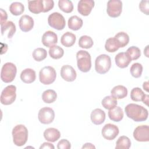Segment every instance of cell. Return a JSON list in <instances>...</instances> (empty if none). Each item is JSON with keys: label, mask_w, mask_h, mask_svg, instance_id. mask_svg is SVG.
<instances>
[{"label": "cell", "mask_w": 149, "mask_h": 149, "mask_svg": "<svg viewBox=\"0 0 149 149\" xmlns=\"http://www.w3.org/2000/svg\"><path fill=\"white\" fill-rule=\"evenodd\" d=\"M125 111L127 116L135 122L145 121L148 115V112L146 108L136 104L127 105Z\"/></svg>", "instance_id": "6da1fadb"}, {"label": "cell", "mask_w": 149, "mask_h": 149, "mask_svg": "<svg viewBox=\"0 0 149 149\" xmlns=\"http://www.w3.org/2000/svg\"><path fill=\"white\" fill-rule=\"evenodd\" d=\"M13 141L14 144L19 147L26 144L28 139V130L23 125H17L12 130Z\"/></svg>", "instance_id": "7a4b0ae2"}, {"label": "cell", "mask_w": 149, "mask_h": 149, "mask_svg": "<svg viewBox=\"0 0 149 149\" xmlns=\"http://www.w3.org/2000/svg\"><path fill=\"white\" fill-rule=\"evenodd\" d=\"M77 65L79 69L83 72H88L91 68L90 54L86 51L80 50L76 54Z\"/></svg>", "instance_id": "3957f363"}, {"label": "cell", "mask_w": 149, "mask_h": 149, "mask_svg": "<svg viewBox=\"0 0 149 149\" xmlns=\"http://www.w3.org/2000/svg\"><path fill=\"white\" fill-rule=\"evenodd\" d=\"M111 66V60L109 55L101 54L96 58L95 61V69L98 73H106L109 71Z\"/></svg>", "instance_id": "277c9868"}, {"label": "cell", "mask_w": 149, "mask_h": 149, "mask_svg": "<svg viewBox=\"0 0 149 149\" xmlns=\"http://www.w3.org/2000/svg\"><path fill=\"white\" fill-rule=\"evenodd\" d=\"M16 73L17 68L15 65L11 62H6L2 67L1 78L5 83H10L15 79Z\"/></svg>", "instance_id": "5b68a950"}, {"label": "cell", "mask_w": 149, "mask_h": 149, "mask_svg": "<svg viewBox=\"0 0 149 149\" xmlns=\"http://www.w3.org/2000/svg\"><path fill=\"white\" fill-rule=\"evenodd\" d=\"M56 76V71L54 68L50 66L42 68L39 73V79L40 82L45 85H48L55 80Z\"/></svg>", "instance_id": "8992f818"}, {"label": "cell", "mask_w": 149, "mask_h": 149, "mask_svg": "<svg viewBox=\"0 0 149 149\" xmlns=\"http://www.w3.org/2000/svg\"><path fill=\"white\" fill-rule=\"evenodd\" d=\"M16 87L14 85H9L6 87L2 91L1 95V102L3 105H8L12 104L16 100Z\"/></svg>", "instance_id": "52a82bcc"}, {"label": "cell", "mask_w": 149, "mask_h": 149, "mask_svg": "<svg viewBox=\"0 0 149 149\" xmlns=\"http://www.w3.org/2000/svg\"><path fill=\"white\" fill-rule=\"evenodd\" d=\"M48 24L52 28L58 30H63L66 24L64 17L59 12H54L48 17Z\"/></svg>", "instance_id": "ba28073f"}, {"label": "cell", "mask_w": 149, "mask_h": 149, "mask_svg": "<svg viewBox=\"0 0 149 149\" xmlns=\"http://www.w3.org/2000/svg\"><path fill=\"white\" fill-rule=\"evenodd\" d=\"M122 10V2L119 0H109L107 2V12L111 17L120 16Z\"/></svg>", "instance_id": "9c48e42d"}, {"label": "cell", "mask_w": 149, "mask_h": 149, "mask_svg": "<svg viewBox=\"0 0 149 149\" xmlns=\"http://www.w3.org/2000/svg\"><path fill=\"white\" fill-rule=\"evenodd\" d=\"M39 121L43 124H49L52 122L55 118V112L49 107H44L40 109L38 114Z\"/></svg>", "instance_id": "30bf717a"}, {"label": "cell", "mask_w": 149, "mask_h": 149, "mask_svg": "<svg viewBox=\"0 0 149 149\" xmlns=\"http://www.w3.org/2000/svg\"><path fill=\"white\" fill-rule=\"evenodd\" d=\"M133 137L137 141L147 142L149 141V127L147 125H140L135 128Z\"/></svg>", "instance_id": "8fae6325"}, {"label": "cell", "mask_w": 149, "mask_h": 149, "mask_svg": "<svg viewBox=\"0 0 149 149\" xmlns=\"http://www.w3.org/2000/svg\"><path fill=\"white\" fill-rule=\"evenodd\" d=\"M119 132V130L118 126L111 123L105 125L101 131L104 138L108 140H112L115 139L118 135Z\"/></svg>", "instance_id": "7c38bea8"}, {"label": "cell", "mask_w": 149, "mask_h": 149, "mask_svg": "<svg viewBox=\"0 0 149 149\" xmlns=\"http://www.w3.org/2000/svg\"><path fill=\"white\" fill-rule=\"evenodd\" d=\"M62 78L67 81H73L77 76L76 72L74 68L69 65H63L61 69Z\"/></svg>", "instance_id": "4fadbf2b"}, {"label": "cell", "mask_w": 149, "mask_h": 149, "mask_svg": "<svg viewBox=\"0 0 149 149\" xmlns=\"http://www.w3.org/2000/svg\"><path fill=\"white\" fill-rule=\"evenodd\" d=\"M94 6L93 0H80L78 2L77 10L83 16H88Z\"/></svg>", "instance_id": "5bb4252c"}, {"label": "cell", "mask_w": 149, "mask_h": 149, "mask_svg": "<svg viewBox=\"0 0 149 149\" xmlns=\"http://www.w3.org/2000/svg\"><path fill=\"white\" fill-rule=\"evenodd\" d=\"M42 43L47 47H51L58 42V36L52 31H47L44 33L41 38Z\"/></svg>", "instance_id": "9a60e30c"}, {"label": "cell", "mask_w": 149, "mask_h": 149, "mask_svg": "<svg viewBox=\"0 0 149 149\" xmlns=\"http://www.w3.org/2000/svg\"><path fill=\"white\" fill-rule=\"evenodd\" d=\"M148 95L144 94L143 91L139 87L133 88L131 90L130 98L134 101H143L148 105Z\"/></svg>", "instance_id": "2e32d148"}, {"label": "cell", "mask_w": 149, "mask_h": 149, "mask_svg": "<svg viewBox=\"0 0 149 149\" xmlns=\"http://www.w3.org/2000/svg\"><path fill=\"white\" fill-rule=\"evenodd\" d=\"M19 27L22 31L24 32H27L30 31L34 26L33 19L27 15L22 16L19 21Z\"/></svg>", "instance_id": "e0dca14e"}, {"label": "cell", "mask_w": 149, "mask_h": 149, "mask_svg": "<svg viewBox=\"0 0 149 149\" xmlns=\"http://www.w3.org/2000/svg\"><path fill=\"white\" fill-rule=\"evenodd\" d=\"M90 118L94 124L99 125L104 122L105 119V113L101 109L96 108L91 112Z\"/></svg>", "instance_id": "ac0fdd59"}, {"label": "cell", "mask_w": 149, "mask_h": 149, "mask_svg": "<svg viewBox=\"0 0 149 149\" xmlns=\"http://www.w3.org/2000/svg\"><path fill=\"white\" fill-rule=\"evenodd\" d=\"M115 61L116 65L120 68H125L128 66L130 62L131 59L126 52H119L115 58Z\"/></svg>", "instance_id": "d6986e66"}, {"label": "cell", "mask_w": 149, "mask_h": 149, "mask_svg": "<svg viewBox=\"0 0 149 149\" xmlns=\"http://www.w3.org/2000/svg\"><path fill=\"white\" fill-rule=\"evenodd\" d=\"M44 137L48 141L55 142L60 138L61 133L57 129L49 127L44 131Z\"/></svg>", "instance_id": "ffe728a7"}, {"label": "cell", "mask_w": 149, "mask_h": 149, "mask_svg": "<svg viewBox=\"0 0 149 149\" xmlns=\"http://www.w3.org/2000/svg\"><path fill=\"white\" fill-rule=\"evenodd\" d=\"M1 34L3 36L4 33H7L8 38H11L16 32V26L12 21L6 22L5 23L1 24Z\"/></svg>", "instance_id": "44dd1931"}, {"label": "cell", "mask_w": 149, "mask_h": 149, "mask_svg": "<svg viewBox=\"0 0 149 149\" xmlns=\"http://www.w3.org/2000/svg\"><path fill=\"white\" fill-rule=\"evenodd\" d=\"M36 78V72L30 68L23 70L20 74V79L25 83H31L34 81Z\"/></svg>", "instance_id": "7402d4cb"}, {"label": "cell", "mask_w": 149, "mask_h": 149, "mask_svg": "<svg viewBox=\"0 0 149 149\" xmlns=\"http://www.w3.org/2000/svg\"><path fill=\"white\" fill-rule=\"evenodd\" d=\"M28 7L29 10L33 13L38 14L40 12H43L44 5L43 0L29 1Z\"/></svg>", "instance_id": "603a6c76"}, {"label": "cell", "mask_w": 149, "mask_h": 149, "mask_svg": "<svg viewBox=\"0 0 149 149\" xmlns=\"http://www.w3.org/2000/svg\"><path fill=\"white\" fill-rule=\"evenodd\" d=\"M111 94L116 99H122L127 96V90L126 87L122 85H118L111 90Z\"/></svg>", "instance_id": "cb8c5ba5"}, {"label": "cell", "mask_w": 149, "mask_h": 149, "mask_svg": "<svg viewBox=\"0 0 149 149\" xmlns=\"http://www.w3.org/2000/svg\"><path fill=\"white\" fill-rule=\"evenodd\" d=\"M109 119L114 122H119L123 118V112L120 107H115L108 111Z\"/></svg>", "instance_id": "d4e9b609"}, {"label": "cell", "mask_w": 149, "mask_h": 149, "mask_svg": "<svg viewBox=\"0 0 149 149\" xmlns=\"http://www.w3.org/2000/svg\"><path fill=\"white\" fill-rule=\"evenodd\" d=\"M76 40V37L74 34L71 32L67 31L62 36L61 42L63 46L66 47H70L75 43Z\"/></svg>", "instance_id": "484cf974"}, {"label": "cell", "mask_w": 149, "mask_h": 149, "mask_svg": "<svg viewBox=\"0 0 149 149\" xmlns=\"http://www.w3.org/2000/svg\"><path fill=\"white\" fill-rule=\"evenodd\" d=\"M82 19L77 16H72L68 20V27L72 30H78L83 26Z\"/></svg>", "instance_id": "4316f807"}, {"label": "cell", "mask_w": 149, "mask_h": 149, "mask_svg": "<svg viewBox=\"0 0 149 149\" xmlns=\"http://www.w3.org/2000/svg\"><path fill=\"white\" fill-rule=\"evenodd\" d=\"M114 38L118 43L119 48L125 47L129 42V37L128 34L123 31L118 33L115 36Z\"/></svg>", "instance_id": "83f0119b"}, {"label": "cell", "mask_w": 149, "mask_h": 149, "mask_svg": "<svg viewBox=\"0 0 149 149\" xmlns=\"http://www.w3.org/2000/svg\"><path fill=\"white\" fill-rule=\"evenodd\" d=\"M57 98V94L54 90L49 89L44 91L42 94V100L47 104L54 102Z\"/></svg>", "instance_id": "f1b7e54d"}, {"label": "cell", "mask_w": 149, "mask_h": 149, "mask_svg": "<svg viewBox=\"0 0 149 149\" xmlns=\"http://www.w3.org/2000/svg\"><path fill=\"white\" fill-rule=\"evenodd\" d=\"M131 141L125 136H122L119 137L116 142V149H128L130 147Z\"/></svg>", "instance_id": "f546056e"}, {"label": "cell", "mask_w": 149, "mask_h": 149, "mask_svg": "<svg viewBox=\"0 0 149 149\" xmlns=\"http://www.w3.org/2000/svg\"><path fill=\"white\" fill-rule=\"evenodd\" d=\"M101 104L104 108L107 109H111L117 105L118 102L116 98L112 95H108L102 99Z\"/></svg>", "instance_id": "4dcf8cb0"}, {"label": "cell", "mask_w": 149, "mask_h": 149, "mask_svg": "<svg viewBox=\"0 0 149 149\" xmlns=\"http://www.w3.org/2000/svg\"><path fill=\"white\" fill-rule=\"evenodd\" d=\"M9 10L12 15L18 16L22 14V13L24 12V6L21 2H14L10 5Z\"/></svg>", "instance_id": "1f68e13d"}, {"label": "cell", "mask_w": 149, "mask_h": 149, "mask_svg": "<svg viewBox=\"0 0 149 149\" xmlns=\"http://www.w3.org/2000/svg\"><path fill=\"white\" fill-rule=\"evenodd\" d=\"M49 54L52 58L58 59L63 56L64 51L61 47L58 45H54L49 48Z\"/></svg>", "instance_id": "d6a6232c"}, {"label": "cell", "mask_w": 149, "mask_h": 149, "mask_svg": "<svg viewBox=\"0 0 149 149\" xmlns=\"http://www.w3.org/2000/svg\"><path fill=\"white\" fill-rule=\"evenodd\" d=\"M58 6L62 11L67 13L72 12L73 10V5L72 1L69 0H59Z\"/></svg>", "instance_id": "836d02e7"}, {"label": "cell", "mask_w": 149, "mask_h": 149, "mask_svg": "<svg viewBox=\"0 0 149 149\" xmlns=\"http://www.w3.org/2000/svg\"><path fill=\"white\" fill-rule=\"evenodd\" d=\"M32 55L35 61L40 62L46 58L47 56V52L44 48H37L33 51Z\"/></svg>", "instance_id": "e575fe53"}, {"label": "cell", "mask_w": 149, "mask_h": 149, "mask_svg": "<svg viewBox=\"0 0 149 149\" xmlns=\"http://www.w3.org/2000/svg\"><path fill=\"white\" fill-rule=\"evenodd\" d=\"M93 41L92 38L88 36H82L79 40V45L80 47L88 49L93 45Z\"/></svg>", "instance_id": "d590c367"}, {"label": "cell", "mask_w": 149, "mask_h": 149, "mask_svg": "<svg viewBox=\"0 0 149 149\" xmlns=\"http://www.w3.org/2000/svg\"><path fill=\"white\" fill-rule=\"evenodd\" d=\"M105 48L109 52H114L119 48V47L114 37H111L107 40L105 44Z\"/></svg>", "instance_id": "8d00e7d4"}, {"label": "cell", "mask_w": 149, "mask_h": 149, "mask_svg": "<svg viewBox=\"0 0 149 149\" xmlns=\"http://www.w3.org/2000/svg\"><path fill=\"white\" fill-rule=\"evenodd\" d=\"M126 53L129 55L131 60H136L141 56L140 49L136 46H132L129 47L127 49Z\"/></svg>", "instance_id": "74e56055"}, {"label": "cell", "mask_w": 149, "mask_h": 149, "mask_svg": "<svg viewBox=\"0 0 149 149\" xmlns=\"http://www.w3.org/2000/svg\"><path fill=\"white\" fill-rule=\"evenodd\" d=\"M132 76L135 78H139L141 76L143 72V66L139 63H133L130 69Z\"/></svg>", "instance_id": "f35d334b"}, {"label": "cell", "mask_w": 149, "mask_h": 149, "mask_svg": "<svg viewBox=\"0 0 149 149\" xmlns=\"http://www.w3.org/2000/svg\"><path fill=\"white\" fill-rule=\"evenodd\" d=\"M139 8L143 13L148 15L149 14V1H141L139 3Z\"/></svg>", "instance_id": "ab89813d"}, {"label": "cell", "mask_w": 149, "mask_h": 149, "mask_svg": "<svg viewBox=\"0 0 149 149\" xmlns=\"http://www.w3.org/2000/svg\"><path fill=\"white\" fill-rule=\"evenodd\" d=\"M70 143L66 139L61 140L57 144V148L58 149H70Z\"/></svg>", "instance_id": "60d3db41"}, {"label": "cell", "mask_w": 149, "mask_h": 149, "mask_svg": "<svg viewBox=\"0 0 149 149\" xmlns=\"http://www.w3.org/2000/svg\"><path fill=\"white\" fill-rule=\"evenodd\" d=\"M43 12H47L53 8L54 6V2L52 0H43Z\"/></svg>", "instance_id": "b9f144b4"}, {"label": "cell", "mask_w": 149, "mask_h": 149, "mask_svg": "<svg viewBox=\"0 0 149 149\" xmlns=\"http://www.w3.org/2000/svg\"><path fill=\"white\" fill-rule=\"evenodd\" d=\"M1 11V24H3L6 22L7 18H8V15L6 12L3 9H0Z\"/></svg>", "instance_id": "7bdbcfd3"}, {"label": "cell", "mask_w": 149, "mask_h": 149, "mask_svg": "<svg viewBox=\"0 0 149 149\" xmlns=\"http://www.w3.org/2000/svg\"><path fill=\"white\" fill-rule=\"evenodd\" d=\"M55 147L54 146V145L51 143H47V142H45L44 143L42 144H41V146L40 147V148H49V149H54Z\"/></svg>", "instance_id": "ee69618b"}, {"label": "cell", "mask_w": 149, "mask_h": 149, "mask_svg": "<svg viewBox=\"0 0 149 149\" xmlns=\"http://www.w3.org/2000/svg\"><path fill=\"white\" fill-rule=\"evenodd\" d=\"M95 148V147L93 144L90 143H85L82 147V148Z\"/></svg>", "instance_id": "f6af8a7d"}, {"label": "cell", "mask_w": 149, "mask_h": 149, "mask_svg": "<svg viewBox=\"0 0 149 149\" xmlns=\"http://www.w3.org/2000/svg\"><path fill=\"white\" fill-rule=\"evenodd\" d=\"M143 88H144L147 92L148 91V81L144 82L143 85Z\"/></svg>", "instance_id": "bcb514c9"}]
</instances>
